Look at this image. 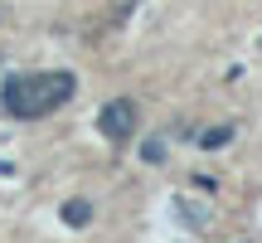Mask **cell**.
<instances>
[{"instance_id": "cell-1", "label": "cell", "mask_w": 262, "mask_h": 243, "mask_svg": "<svg viewBox=\"0 0 262 243\" xmlns=\"http://www.w3.org/2000/svg\"><path fill=\"white\" fill-rule=\"evenodd\" d=\"M78 93V78L68 68H39V73H10L0 83V107L15 121H39Z\"/></svg>"}, {"instance_id": "cell-2", "label": "cell", "mask_w": 262, "mask_h": 243, "mask_svg": "<svg viewBox=\"0 0 262 243\" xmlns=\"http://www.w3.org/2000/svg\"><path fill=\"white\" fill-rule=\"evenodd\" d=\"M136 121H141L136 103H131V97H112V103H102V112H97V131H102L112 146H122V141L136 136Z\"/></svg>"}, {"instance_id": "cell-3", "label": "cell", "mask_w": 262, "mask_h": 243, "mask_svg": "<svg viewBox=\"0 0 262 243\" xmlns=\"http://www.w3.org/2000/svg\"><path fill=\"white\" fill-rule=\"evenodd\" d=\"M233 141V121H224V127H204L199 131V146L204 151H219V146H228Z\"/></svg>"}, {"instance_id": "cell-4", "label": "cell", "mask_w": 262, "mask_h": 243, "mask_svg": "<svg viewBox=\"0 0 262 243\" xmlns=\"http://www.w3.org/2000/svg\"><path fill=\"white\" fill-rule=\"evenodd\" d=\"M58 214H63V224H73V229H83L88 219H93V205H88V199H68V205L58 209Z\"/></svg>"}, {"instance_id": "cell-5", "label": "cell", "mask_w": 262, "mask_h": 243, "mask_svg": "<svg viewBox=\"0 0 262 243\" xmlns=\"http://www.w3.org/2000/svg\"><path fill=\"white\" fill-rule=\"evenodd\" d=\"M141 160H146V166H165V141L150 136L146 146H141Z\"/></svg>"}, {"instance_id": "cell-6", "label": "cell", "mask_w": 262, "mask_h": 243, "mask_svg": "<svg viewBox=\"0 0 262 243\" xmlns=\"http://www.w3.org/2000/svg\"><path fill=\"white\" fill-rule=\"evenodd\" d=\"M0 175H15V166H10V160H0Z\"/></svg>"}]
</instances>
